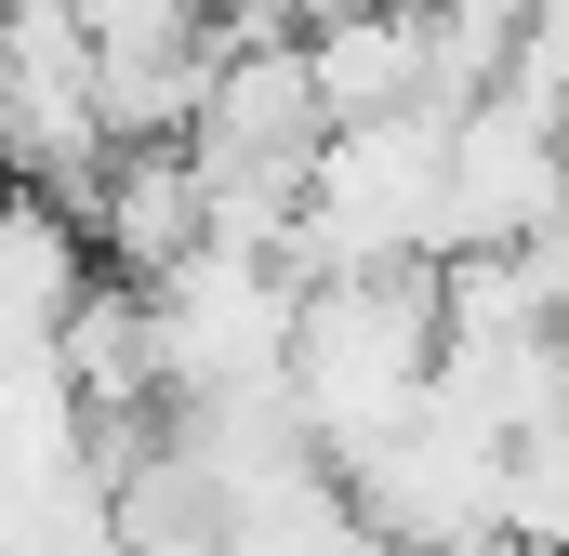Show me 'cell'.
I'll list each match as a JSON object with an SVG mask.
<instances>
[{
    "instance_id": "cell-2",
    "label": "cell",
    "mask_w": 569,
    "mask_h": 556,
    "mask_svg": "<svg viewBox=\"0 0 569 556\" xmlns=\"http://www.w3.org/2000/svg\"><path fill=\"white\" fill-rule=\"evenodd\" d=\"M345 504L398 556H477V544H503V437L450 398H425L371 450H345Z\"/></svg>"
},
{
    "instance_id": "cell-4",
    "label": "cell",
    "mask_w": 569,
    "mask_h": 556,
    "mask_svg": "<svg viewBox=\"0 0 569 556\" xmlns=\"http://www.w3.org/2000/svg\"><path fill=\"white\" fill-rule=\"evenodd\" d=\"M107 146L120 133H107V80H93L80 13H67V0H13V13H0V172L80 199Z\"/></svg>"
},
{
    "instance_id": "cell-1",
    "label": "cell",
    "mask_w": 569,
    "mask_h": 556,
    "mask_svg": "<svg viewBox=\"0 0 569 556\" xmlns=\"http://www.w3.org/2000/svg\"><path fill=\"white\" fill-rule=\"evenodd\" d=\"M291 424L345 464L385 424L437 398V266H345L291 291V358H279Z\"/></svg>"
},
{
    "instance_id": "cell-3",
    "label": "cell",
    "mask_w": 569,
    "mask_h": 556,
    "mask_svg": "<svg viewBox=\"0 0 569 556\" xmlns=\"http://www.w3.org/2000/svg\"><path fill=\"white\" fill-rule=\"evenodd\" d=\"M569 199V120L530 80H490L450 107V212H437V252H530Z\"/></svg>"
}]
</instances>
